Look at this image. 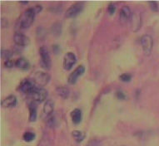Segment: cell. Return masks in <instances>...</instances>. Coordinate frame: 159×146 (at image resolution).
I'll return each mask as SVG.
<instances>
[{
	"instance_id": "cell-1",
	"label": "cell",
	"mask_w": 159,
	"mask_h": 146,
	"mask_svg": "<svg viewBox=\"0 0 159 146\" xmlns=\"http://www.w3.org/2000/svg\"><path fill=\"white\" fill-rule=\"evenodd\" d=\"M36 14L37 13H35L33 7L24 11V13H22V15L19 17L16 24V29L18 30V32L29 28L34 23Z\"/></svg>"
},
{
	"instance_id": "cell-2",
	"label": "cell",
	"mask_w": 159,
	"mask_h": 146,
	"mask_svg": "<svg viewBox=\"0 0 159 146\" xmlns=\"http://www.w3.org/2000/svg\"><path fill=\"white\" fill-rule=\"evenodd\" d=\"M51 76L48 73L39 71H36L34 73L33 76V81L36 85L39 86H45L50 81Z\"/></svg>"
},
{
	"instance_id": "cell-3",
	"label": "cell",
	"mask_w": 159,
	"mask_h": 146,
	"mask_svg": "<svg viewBox=\"0 0 159 146\" xmlns=\"http://www.w3.org/2000/svg\"><path fill=\"white\" fill-rule=\"evenodd\" d=\"M39 55H40V58H41V62H40L41 66L43 68L50 69L51 65H52V62H51L49 51L46 46H42L39 48Z\"/></svg>"
},
{
	"instance_id": "cell-4",
	"label": "cell",
	"mask_w": 159,
	"mask_h": 146,
	"mask_svg": "<svg viewBox=\"0 0 159 146\" xmlns=\"http://www.w3.org/2000/svg\"><path fill=\"white\" fill-rule=\"evenodd\" d=\"M140 43L143 47L144 54L147 56H149L151 54L153 47V39L150 35L148 34H144L143 36H141L140 38Z\"/></svg>"
},
{
	"instance_id": "cell-5",
	"label": "cell",
	"mask_w": 159,
	"mask_h": 146,
	"mask_svg": "<svg viewBox=\"0 0 159 146\" xmlns=\"http://www.w3.org/2000/svg\"><path fill=\"white\" fill-rule=\"evenodd\" d=\"M84 8V3L83 2H78V3H73V5H71L69 8L67 9L65 13L66 18H74L78 14L82 13V11Z\"/></svg>"
},
{
	"instance_id": "cell-6",
	"label": "cell",
	"mask_w": 159,
	"mask_h": 146,
	"mask_svg": "<svg viewBox=\"0 0 159 146\" xmlns=\"http://www.w3.org/2000/svg\"><path fill=\"white\" fill-rule=\"evenodd\" d=\"M32 98L37 102L44 101L48 97V91L41 86H36L30 95Z\"/></svg>"
},
{
	"instance_id": "cell-7",
	"label": "cell",
	"mask_w": 159,
	"mask_h": 146,
	"mask_svg": "<svg viewBox=\"0 0 159 146\" xmlns=\"http://www.w3.org/2000/svg\"><path fill=\"white\" fill-rule=\"evenodd\" d=\"M13 41L18 47H26L30 43V39L29 36L24 35L20 32H16L13 35Z\"/></svg>"
},
{
	"instance_id": "cell-8",
	"label": "cell",
	"mask_w": 159,
	"mask_h": 146,
	"mask_svg": "<svg viewBox=\"0 0 159 146\" xmlns=\"http://www.w3.org/2000/svg\"><path fill=\"white\" fill-rule=\"evenodd\" d=\"M84 72H85V67L84 65L78 66V67H76L74 71L68 76V83L71 84V85H74L78 81V77L81 76Z\"/></svg>"
},
{
	"instance_id": "cell-9",
	"label": "cell",
	"mask_w": 159,
	"mask_h": 146,
	"mask_svg": "<svg viewBox=\"0 0 159 146\" xmlns=\"http://www.w3.org/2000/svg\"><path fill=\"white\" fill-rule=\"evenodd\" d=\"M77 62L75 54L72 52H67L63 57V68L65 70H70Z\"/></svg>"
},
{
	"instance_id": "cell-10",
	"label": "cell",
	"mask_w": 159,
	"mask_h": 146,
	"mask_svg": "<svg viewBox=\"0 0 159 146\" xmlns=\"http://www.w3.org/2000/svg\"><path fill=\"white\" fill-rule=\"evenodd\" d=\"M36 85L34 82V81L29 80V79H25L22 81L21 84L19 85V89L20 91L27 95H31L32 92L34 91V88L36 87Z\"/></svg>"
},
{
	"instance_id": "cell-11",
	"label": "cell",
	"mask_w": 159,
	"mask_h": 146,
	"mask_svg": "<svg viewBox=\"0 0 159 146\" xmlns=\"http://www.w3.org/2000/svg\"><path fill=\"white\" fill-rule=\"evenodd\" d=\"M131 20V27L133 32L138 31L142 25V18L141 14L138 12H134L132 13V17L130 18Z\"/></svg>"
},
{
	"instance_id": "cell-12",
	"label": "cell",
	"mask_w": 159,
	"mask_h": 146,
	"mask_svg": "<svg viewBox=\"0 0 159 146\" xmlns=\"http://www.w3.org/2000/svg\"><path fill=\"white\" fill-rule=\"evenodd\" d=\"M132 11L128 6H123L122 8L120 9V13H119V19L120 21L124 24L126 22H128L132 17Z\"/></svg>"
},
{
	"instance_id": "cell-13",
	"label": "cell",
	"mask_w": 159,
	"mask_h": 146,
	"mask_svg": "<svg viewBox=\"0 0 159 146\" xmlns=\"http://www.w3.org/2000/svg\"><path fill=\"white\" fill-rule=\"evenodd\" d=\"M17 105V97L14 95H10L1 101V105L3 108H11Z\"/></svg>"
},
{
	"instance_id": "cell-14",
	"label": "cell",
	"mask_w": 159,
	"mask_h": 146,
	"mask_svg": "<svg viewBox=\"0 0 159 146\" xmlns=\"http://www.w3.org/2000/svg\"><path fill=\"white\" fill-rule=\"evenodd\" d=\"M71 119H72V121L74 125H78L80 124L82 121V118H83V115H82V111L81 110L78 109V108H76L71 112Z\"/></svg>"
},
{
	"instance_id": "cell-15",
	"label": "cell",
	"mask_w": 159,
	"mask_h": 146,
	"mask_svg": "<svg viewBox=\"0 0 159 146\" xmlns=\"http://www.w3.org/2000/svg\"><path fill=\"white\" fill-rule=\"evenodd\" d=\"M53 110H54V103H53V101H52V100H47L45 101L44 105H43V113L47 116H49V115H52Z\"/></svg>"
},
{
	"instance_id": "cell-16",
	"label": "cell",
	"mask_w": 159,
	"mask_h": 146,
	"mask_svg": "<svg viewBox=\"0 0 159 146\" xmlns=\"http://www.w3.org/2000/svg\"><path fill=\"white\" fill-rule=\"evenodd\" d=\"M29 120L30 122H34L37 120V104L35 102H31L29 105Z\"/></svg>"
},
{
	"instance_id": "cell-17",
	"label": "cell",
	"mask_w": 159,
	"mask_h": 146,
	"mask_svg": "<svg viewBox=\"0 0 159 146\" xmlns=\"http://www.w3.org/2000/svg\"><path fill=\"white\" fill-rule=\"evenodd\" d=\"M15 66L22 70H28L30 67V63L24 58H20L15 62Z\"/></svg>"
},
{
	"instance_id": "cell-18",
	"label": "cell",
	"mask_w": 159,
	"mask_h": 146,
	"mask_svg": "<svg viewBox=\"0 0 159 146\" xmlns=\"http://www.w3.org/2000/svg\"><path fill=\"white\" fill-rule=\"evenodd\" d=\"M56 92L63 99H67L69 97V94H70L69 89L68 87H66V86H58V87L56 88Z\"/></svg>"
},
{
	"instance_id": "cell-19",
	"label": "cell",
	"mask_w": 159,
	"mask_h": 146,
	"mask_svg": "<svg viewBox=\"0 0 159 146\" xmlns=\"http://www.w3.org/2000/svg\"><path fill=\"white\" fill-rule=\"evenodd\" d=\"M62 29H63L62 28V24L59 22H56L52 24L51 30H52V33L53 34V36H58L62 33Z\"/></svg>"
},
{
	"instance_id": "cell-20",
	"label": "cell",
	"mask_w": 159,
	"mask_h": 146,
	"mask_svg": "<svg viewBox=\"0 0 159 146\" xmlns=\"http://www.w3.org/2000/svg\"><path fill=\"white\" fill-rule=\"evenodd\" d=\"M72 135L73 139L75 140L77 143H81L82 141L85 139V134L80 131H73L72 132Z\"/></svg>"
},
{
	"instance_id": "cell-21",
	"label": "cell",
	"mask_w": 159,
	"mask_h": 146,
	"mask_svg": "<svg viewBox=\"0 0 159 146\" xmlns=\"http://www.w3.org/2000/svg\"><path fill=\"white\" fill-rule=\"evenodd\" d=\"M23 138H24V140L26 141V142H31V141L34 140V139L36 138V135H35V134L33 133V132L27 131V132H25V133L24 134Z\"/></svg>"
},
{
	"instance_id": "cell-22",
	"label": "cell",
	"mask_w": 159,
	"mask_h": 146,
	"mask_svg": "<svg viewBox=\"0 0 159 146\" xmlns=\"http://www.w3.org/2000/svg\"><path fill=\"white\" fill-rule=\"evenodd\" d=\"M13 56V52L12 51L8 49H2L1 50V58L3 59H5L6 61L9 60L10 58Z\"/></svg>"
},
{
	"instance_id": "cell-23",
	"label": "cell",
	"mask_w": 159,
	"mask_h": 146,
	"mask_svg": "<svg viewBox=\"0 0 159 146\" xmlns=\"http://www.w3.org/2000/svg\"><path fill=\"white\" fill-rule=\"evenodd\" d=\"M37 36L39 37V39H43L46 36V30H45L43 27H39L37 28Z\"/></svg>"
},
{
	"instance_id": "cell-24",
	"label": "cell",
	"mask_w": 159,
	"mask_h": 146,
	"mask_svg": "<svg viewBox=\"0 0 159 146\" xmlns=\"http://www.w3.org/2000/svg\"><path fill=\"white\" fill-rule=\"evenodd\" d=\"M47 124L50 127H55L56 126V125H57V120H56V118H55L54 115H51L49 116H48Z\"/></svg>"
},
{
	"instance_id": "cell-25",
	"label": "cell",
	"mask_w": 159,
	"mask_h": 146,
	"mask_svg": "<svg viewBox=\"0 0 159 146\" xmlns=\"http://www.w3.org/2000/svg\"><path fill=\"white\" fill-rule=\"evenodd\" d=\"M119 78L122 81H124V82H128V81H130L132 80V75L129 74V73H123L120 76H119Z\"/></svg>"
},
{
	"instance_id": "cell-26",
	"label": "cell",
	"mask_w": 159,
	"mask_h": 146,
	"mask_svg": "<svg viewBox=\"0 0 159 146\" xmlns=\"http://www.w3.org/2000/svg\"><path fill=\"white\" fill-rule=\"evenodd\" d=\"M148 4L150 6V8L152 11L154 12H157L159 10V8H158V3H157L156 1H149L148 2Z\"/></svg>"
},
{
	"instance_id": "cell-27",
	"label": "cell",
	"mask_w": 159,
	"mask_h": 146,
	"mask_svg": "<svg viewBox=\"0 0 159 146\" xmlns=\"http://www.w3.org/2000/svg\"><path fill=\"white\" fill-rule=\"evenodd\" d=\"M116 97H117V99L119 100H125L126 99V95L124 94V92H123L122 91H116Z\"/></svg>"
},
{
	"instance_id": "cell-28",
	"label": "cell",
	"mask_w": 159,
	"mask_h": 146,
	"mask_svg": "<svg viewBox=\"0 0 159 146\" xmlns=\"http://www.w3.org/2000/svg\"><path fill=\"white\" fill-rule=\"evenodd\" d=\"M107 11H108V13H109V14H111V15L115 13V11H116V6H115L114 3H109V5L107 7Z\"/></svg>"
},
{
	"instance_id": "cell-29",
	"label": "cell",
	"mask_w": 159,
	"mask_h": 146,
	"mask_svg": "<svg viewBox=\"0 0 159 146\" xmlns=\"http://www.w3.org/2000/svg\"><path fill=\"white\" fill-rule=\"evenodd\" d=\"M86 146H102V145L100 141L97 140H93L89 141Z\"/></svg>"
},
{
	"instance_id": "cell-30",
	"label": "cell",
	"mask_w": 159,
	"mask_h": 146,
	"mask_svg": "<svg viewBox=\"0 0 159 146\" xmlns=\"http://www.w3.org/2000/svg\"><path fill=\"white\" fill-rule=\"evenodd\" d=\"M4 66H5L6 67L12 68L13 66H15V62H14L13 60L9 59V60L5 61V62H4Z\"/></svg>"
},
{
	"instance_id": "cell-31",
	"label": "cell",
	"mask_w": 159,
	"mask_h": 146,
	"mask_svg": "<svg viewBox=\"0 0 159 146\" xmlns=\"http://www.w3.org/2000/svg\"><path fill=\"white\" fill-rule=\"evenodd\" d=\"M52 52H53L55 55L58 54V53L60 52V47L57 44L52 45Z\"/></svg>"
},
{
	"instance_id": "cell-32",
	"label": "cell",
	"mask_w": 159,
	"mask_h": 146,
	"mask_svg": "<svg viewBox=\"0 0 159 146\" xmlns=\"http://www.w3.org/2000/svg\"><path fill=\"white\" fill-rule=\"evenodd\" d=\"M33 8H34V11H35V13H40V12H41V11H42V9H43L42 5H40V4H37V5L34 6Z\"/></svg>"
},
{
	"instance_id": "cell-33",
	"label": "cell",
	"mask_w": 159,
	"mask_h": 146,
	"mask_svg": "<svg viewBox=\"0 0 159 146\" xmlns=\"http://www.w3.org/2000/svg\"><path fill=\"white\" fill-rule=\"evenodd\" d=\"M20 3H24V4H27V3H29V2H28V1H21Z\"/></svg>"
}]
</instances>
